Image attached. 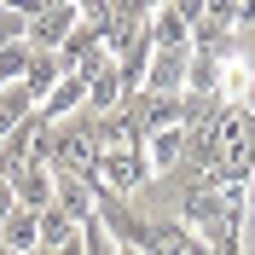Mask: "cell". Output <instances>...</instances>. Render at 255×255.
<instances>
[{
  "label": "cell",
  "mask_w": 255,
  "mask_h": 255,
  "mask_svg": "<svg viewBox=\"0 0 255 255\" xmlns=\"http://www.w3.org/2000/svg\"><path fill=\"white\" fill-rule=\"evenodd\" d=\"M29 58H35V47H29V41H17V47H0V81H23Z\"/></svg>",
  "instance_id": "cell-13"
},
{
  "label": "cell",
  "mask_w": 255,
  "mask_h": 255,
  "mask_svg": "<svg viewBox=\"0 0 255 255\" xmlns=\"http://www.w3.org/2000/svg\"><path fill=\"white\" fill-rule=\"evenodd\" d=\"M191 41V23L174 12V6H162L157 12V29H151V47H186Z\"/></svg>",
  "instance_id": "cell-11"
},
{
  "label": "cell",
  "mask_w": 255,
  "mask_h": 255,
  "mask_svg": "<svg viewBox=\"0 0 255 255\" xmlns=\"http://www.w3.org/2000/svg\"><path fill=\"white\" fill-rule=\"evenodd\" d=\"M99 168H105V180H111V186H122V191H133V186H145V180H151V157H145V151H116V157H99Z\"/></svg>",
  "instance_id": "cell-7"
},
{
  "label": "cell",
  "mask_w": 255,
  "mask_h": 255,
  "mask_svg": "<svg viewBox=\"0 0 255 255\" xmlns=\"http://www.w3.org/2000/svg\"><path fill=\"white\" fill-rule=\"evenodd\" d=\"M17 41H29V17L17 6H0V47H17Z\"/></svg>",
  "instance_id": "cell-14"
},
{
  "label": "cell",
  "mask_w": 255,
  "mask_h": 255,
  "mask_svg": "<svg viewBox=\"0 0 255 255\" xmlns=\"http://www.w3.org/2000/svg\"><path fill=\"white\" fill-rule=\"evenodd\" d=\"M35 255H52V250H35Z\"/></svg>",
  "instance_id": "cell-17"
},
{
  "label": "cell",
  "mask_w": 255,
  "mask_h": 255,
  "mask_svg": "<svg viewBox=\"0 0 255 255\" xmlns=\"http://www.w3.org/2000/svg\"><path fill=\"white\" fill-rule=\"evenodd\" d=\"M12 209H17V191H12V180H0V226H6Z\"/></svg>",
  "instance_id": "cell-15"
},
{
  "label": "cell",
  "mask_w": 255,
  "mask_h": 255,
  "mask_svg": "<svg viewBox=\"0 0 255 255\" xmlns=\"http://www.w3.org/2000/svg\"><path fill=\"white\" fill-rule=\"evenodd\" d=\"M145 255H209V244H197L186 226H174V221H151V232H145Z\"/></svg>",
  "instance_id": "cell-4"
},
{
  "label": "cell",
  "mask_w": 255,
  "mask_h": 255,
  "mask_svg": "<svg viewBox=\"0 0 255 255\" xmlns=\"http://www.w3.org/2000/svg\"><path fill=\"white\" fill-rule=\"evenodd\" d=\"M0 244L17 250V255H35V250H41V215L17 203L12 215H6V226H0Z\"/></svg>",
  "instance_id": "cell-5"
},
{
  "label": "cell",
  "mask_w": 255,
  "mask_h": 255,
  "mask_svg": "<svg viewBox=\"0 0 255 255\" xmlns=\"http://www.w3.org/2000/svg\"><path fill=\"white\" fill-rule=\"evenodd\" d=\"M70 29H76V6L70 0H41L29 12V47L35 52H58L70 41Z\"/></svg>",
  "instance_id": "cell-3"
},
{
  "label": "cell",
  "mask_w": 255,
  "mask_h": 255,
  "mask_svg": "<svg viewBox=\"0 0 255 255\" xmlns=\"http://www.w3.org/2000/svg\"><path fill=\"white\" fill-rule=\"evenodd\" d=\"M58 81H64V58H58V52H35L29 70H23V87L35 93V105H41V99H47Z\"/></svg>",
  "instance_id": "cell-10"
},
{
  "label": "cell",
  "mask_w": 255,
  "mask_h": 255,
  "mask_svg": "<svg viewBox=\"0 0 255 255\" xmlns=\"http://www.w3.org/2000/svg\"><path fill=\"white\" fill-rule=\"evenodd\" d=\"M186 70H191V47H157V58L145 64V87L139 93L186 99Z\"/></svg>",
  "instance_id": "cell-2"
},
{
  "label": "cell",
  "mask_w": 255,
  "mask_h": 255,
  "mask_svg": "<svg viewBox=\"0 0 255 255\" xmlns=\"http://www.w3.org/2000/svg\"><path fill=\"white\" fill-rule=\"evenodd\" d=\"M186 139H191V133L180 122L174 128H157V133H151V174H168V168L186 157Z\"/></svg>",
  "instance_id": "cell-8"
},
{
  "label": "cell",
  "mask_w": 255,
  "mask_h": 255,
  "mask_svg": "<svg viewBox=\"0 0 255 255\" xmlns=\"http://www.w3.org/2000/svg\"><path fill=\"white\" fill-rule=\"evenodd\" d=\"M99 168V145H93V122H52V174H93Z\"/></svg>",
  "instance_id": "cell-1"
},
{
  "label": "cell",
  "mask_w": 255,
  "mask_h": 255,
  "mask_svg": "<svg viewBox=\"0 0 255 255\" xmlns=\"http://www.w3.org/2000/svg\"><path fill=\"white\" fill-rule=\"evenodd\" d=\"M81 226L64 215V209H41V250H58V244H70Z\"/></svg>",
  "instance_id": "cell-12"
},
{
  "label": "cell",
  "mask_w": 255,
  "mask_h": 255,
  "mask_svg": "<svg viewBox=\"0 0 255 255\" xmlns=\"http://www.w3.org/2000/svg\"><path fill=\"white\" fill-rule=\"evenodd\" d=\"M12 191H17V203L35 209V215H41V209H52V162H29V168L12 180Z\"/></svg>",
  "instance_id": "cell-6"
},
{
  "label": "cell",
  "mask_w": 255,
  "mask_h": 255,
  "mask_svg": "<svg viewBox=\"0 0 255 255\" xmlns=\"http://www.w3.org/2000/svg\"><path fill=\"white\" fill-rule=\"evenodd\" d=\"M116 105H122V70L105 64V70L87 81V116H105V111H116Z\"/></svg>",
  "instance_id": "cell-9"
},
{
  "label": "cell",
  "mask_w": 255,
  "mask_h": 255,
  "mask_svg": "<svg viewBox=\"0 0 255 255\" xmlns=\"http://www.w3.org/2000/svg\"><path fill=\"white\" fill-rule=\"evenodd\" d=\"M238 244H244V255H255V215L244 221V232H238Z\"/></svg>",
  "instance_id": "cell-16"
}]
</instances>
